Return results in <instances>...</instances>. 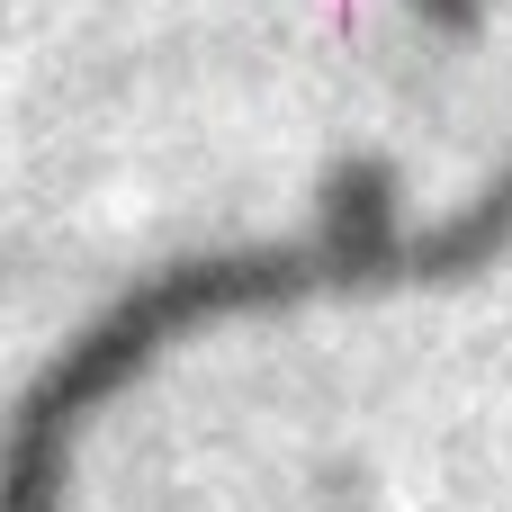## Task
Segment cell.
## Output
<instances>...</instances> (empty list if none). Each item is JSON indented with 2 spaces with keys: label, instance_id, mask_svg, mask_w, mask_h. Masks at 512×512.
<instances>
[{
  "label": "cell",
  "instance_id": "obj_1",
  "mask_svg": "<svg viewBox=\"0 0 512 512\" xmlns=\"http://www.w3.org/2000/svg\"><path fill=\"white\" fill-rule=\"evenodd\" d=\"M423 9H432L441 27H468V18H477V0H423Z\"/></svg>",
  "mask_w": 512,
  "mask_h": 512
}]
</instances>
